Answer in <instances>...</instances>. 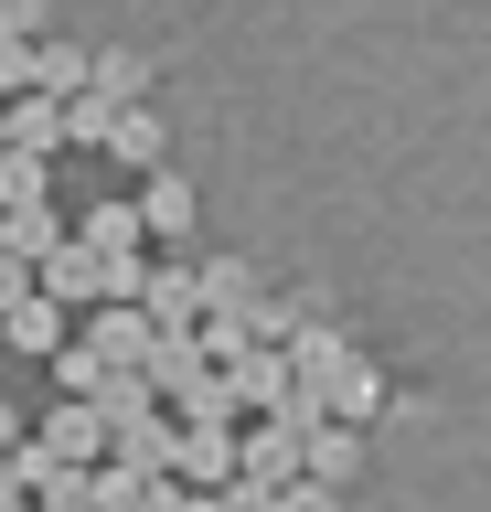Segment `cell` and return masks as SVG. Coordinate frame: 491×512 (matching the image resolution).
Returning <instances> with one entry per match:
<instances>
[{
  "label": "cell",
  "mask_w": 491,
  "mask_h": 512,
  "mask_svg": "<svg viewBox=\"0 0 491 512\" xmlns=\"http://www.w3.org/2000/svg\"><path fill=\"white\" fill-rule=\"evenodd\" d=\"M97 160H118V171H161V118H150V96L97 128Z\"/></svg>",
  "instance_id": "obj_10"
},
{
  "label": "cell",
  "mask_w": 491,
  "mask_h": 512,
  "mask_svg": "<svg viewBox=\"0 0 491 512\" xmlns=\"http://www.w3.org/2000/svg\"><path fill=\"white\" fill-rule=\"evenodd\" d=\"M214 374H225L235 416H267V406H289V352H278V342H246L235 363H214Z\"/></svg>",
  "instance_id": "obj_3"
},
{
  "label": "cell",
  "mask_w": 491,
  "mask_h": 512,
  "mask_svg": "<svg viewBox=\"0 0 491 512\" xmlns=\"http://www.w3.org/2000/svg\"><path fill=\"white\" fill-rule=\"evenodd\" d=\"M193 512H214V502H193Z\"/></svg>",
  "instance_id": "obj_24"
},
{
  "label": "cell",
  "mask_w": 491,
  "mask_h": 512,
  "mask_svg": "<svg viewBox=\"0 0 491 512\" xmlns=\"http://www.w3.org/2000/svg\"><path fill=\"white\" fill-rule=\"evenodd\" d=\"M33 96H86V43H65V32H33Z\"/></svg>",
  "instance_id": "obj_13"
},
{
  "label": "cell",
  "mask_w": 491,
  "mask_h": 512,
  "mask_svg": "<svg viewBox=\"0 0 491 512\" xmlns=\"http://www.w3.org/2000/svg\"><path fill=\"white\" fill-rule=\"evenodd\" d=\"M129 310L150 320V331H193V320H203V278H193V256H150V267H139V288H129Z\"/></svg>",
  "instance_id": "obj_1"
},
{
  "label": "cell",
  "mask_w": 491,
  "mask_h": 512,
  "mask_svg": "<svg viewBox=\"0 0 491 512\" xmlns=\"http://www.w3.org/2000/svg\"><path fill=\"white\" fill-rule=\"evenodd\" d=\"M353 470H363V427H310L299 438V480H331V491H353Z\"/></svg>",
  "instance_id": "obj_11"
},
{
  "label": "cell",
  "mask_w": 491,
  "mask_h": 512,
  "mask_svg": "<svg viewBox=\"0 0 491 512\" xmlns=\"http://www.w3.org/2000/svg\"><path fill=\"white\" fill-rule=\"evenodd\" d=\"M193 278H203V320H246V310H257V299H267V288H257V267H246V256H203Z\"/></svg>",
  "instance_id": "obj_12"
},
{
  "label": "cell",
  "mask_w": 491,
  "mask_h": 512,
  "mask_svg": "<svg viewBox=\"0 0 491 512\" xmlns=\"http://www.w3.org/2000/svg\"><path fill=\"white\" fill-rule=\"evenodd\" d=\"M171 416H139V427H107V470H129V480H161L171 470Z\"/></svg>",
  "instance_id": "obj_9"
},
{
  "label": "cell",
  "mask_w": 491,
  "mask_h": 512,
  "mask_svg": "<svg viewBox=\"0 0 491 512\" xmlns=\"http://www.w3.org/2000/svg\"><path fill=\"white\" fill-rule=\"evenodd\" d=\"M139 86H150V64H139L129 43H107V54H86V96H65V107H97V118H118V107H139Z\"/></svg>",
  "instance_id": "obj_5"
},
{
  "label": "cell",
  "mask_w": 491,
  "mask_h": 512,
  "mask_svg": "<svg viewBox=\"0 0 491 512\" xmlns=\"http://www.w3.org/2000/svg\"><path fill=\"white\" fill-rule=\"evenodd\" d=\"M33 86V43H0V96H22Z\"/></svg>",
  "instance_id": "obj_20"
},
{
  "label": "cell",
  "mask_w": 491,
  "mask_h": 512,
  "mask_svg": "<svg viewBox=\"0 0 491 512\" xmlns=\"http://www.w3.org/2000/svg\"><path fill=\"white\" fill-rule=\"evenodd\" d=\"M43 459H65V470H97V459H107V427H97V406H75V395H65V406H54V416H43Z\"/></svg>",
  "instance_id": "obj_8"
},
{
  "label": "cell",
  "mask_w": 491,
  "mask_h": 512,
  "mask_svg": "<svg viewBox=\"0 0 491 512\" xmlns=\"http://www.w3.org/2000/svg\"><path fill=\"white\" fill-rule=\"evenodd\" d=\"M0 246L22 256V267H43V256L65 246V214H54V203H11V214H0Z\"/></svg>",
  "instance_id": "obj_15"
},
{
  "label": "cell",
  "mask_w": 491,
  "mask_h": 512,
  "mask_svg": "<svg viewBox=\"0 0 491 512\" xmlns=\"http://www.w3.org/2000/svg\"><path fill=\"white\" fill-rule=\"evenodd\" d=\"M171 480L182 491H225L235 480V427H182L171 438Z\"/></svg>",
  "instance_id": "obj_6"
},
{
  "label": "cell",
  "mask_w": 491,
  "mask_h": 512,
  "mask_svg": "<svg viewBox=\"0 0 491 512\" xmlns=\"http://www.w3.org/2000/svg\"><path fill=\"white\" fill-rule=\"evenodd\" d=\"M235 480H257V491H289L299 480V427H235Z\"/></svg>",
  "instance_id": "obj_4"
},
{
  "label": "cell",
  "mask_w": 491,
  "mask_h": 512,
  "mask_svg": "<svg viewBox=\"0 0 491 512\" xmlns=\"http://www.w3.org/2000/svg\"><path fill=\"white\" fill-rule=\"evenodd\" d=\"M43 182H54V160H33V150H0V214H11V203H43Z\"/></svg>",
  "instance_id": "obj_17"
},
{
  "label": "cell",
  "mask_w": 491,
  "mask_h": 512,
  "mask_svg": "<svg viewBox=\"0 0 491 512\" xmlns=\"http://www.w3.org/2000/svg\"><path fill=\"white\" fill-rule=\"evenodd\" d=\"M129 214H139V235H150V246H182V235H193V182H182V171H150Z\"/></svg>",
  "instance_id": "obj_7"
},
{
  "label": "cell",
  "mask_w": 491,
  "mask_h": 512,
  "mask_svg": "<svg viewBox=\"0 0 491 512\" xmlns=\"http://www.w3.org/2000/svg\"><path fill=\"white\" fill-rule=\"evenodd\" d=\"M150 342H161V331H150L129 299H97V320L75 331V352H97L107 374H139V363H150Z\"/></svg>",
  "instance_id": "obj_2"
},
{
  "label": "cell",
  "mask_w": 491,
  "mask_h": 512,
  "mask_svg": "<svg viewBox=\"0 0 491 512\" xmlns=\"http://www.w3.org/2000/svg\"><path fill=\"white\" fill-rule=\"evenodd\" d=\"M11 512H33V502H11Z\"/></svg>",
  "instance_id": "obj_23"
},
{
  "label": "cell",
  "mask_w": 491,
  "mask_h": 512,
  "mask_svg": "<svg viewBox=\"0 0 491 512\" xmlns=\"http://www.w3.org/2000/svg\"><path fill=\"white\" fill-rule=\"evenodd\" d=\"M11 299H33V267H22V256L0 246V310H11Z\"/></svg>",
  "instance_id": "obj_21"
},
{
  "label": "cell",
  "mask_w": 491,
  "mask_h": 512,
  "mask_svg": "<svg viewBox=\"0 0 491 512\" xmlns=\"http://www.w3.org/2000/svg\"><path fill=\"white\" fill-rule=\"evenodd\" d=\"M75 406H97V427H139V416H161V395H150V374H97Z\"/></svg>",
  "instance_id": "obj_14"
},
{
  "label": "cell",
  "mask_w": 491,
  "mask_h": 512,
  "mask_svg": "<svg viewBox=\"0 0 491 512\" xmlns=\"http://www.w3.org/2000/svg\"><path fill=\"white\" fill-rule=\"evenodd\" d=\"M0 331H11V352H43V363L65 352V310H54V299H11V310H0Z\"/></svg>",
  "instance_id": "obj_16"
},
{
  "label": "cell",
  "mask_w": 491,
  "mask_h": 512,
  "mask_svg": "<svg viewBox=\"0 0 491 512\" xmlns=\"http://www.w3.org/2000/svg\"><path fill=\"white\" fill-rule=\"evenodd\" d=\"M267 512H353V491H331V480H289V491H267Z\"/></svg>",
  "instance_id": "obj_18"
},
{
  "label": "cell",
  "mask_w": 491,
  "mask_h": 512,
  "mask_svg": "<svg viewBox=\"0 0 491 512\" xmlns=\"http://www.w3.org/2000/svg\"><path fill=\"white\" fill-rule=\"evenodd\" d=\"M43 32V0H0V43H33Z\"/></svg>",
  "instance_id": "obj_19"
},
{
  "label": "cell",
  "mask_w": 491,
  "mask_h": 512,
  "mask_svg": "<svg viewBox=\"0 0 491 512\" xmlns=\"http://www.w3.org/2000/svg\"><path fill=\"white\" fill-rule=\"evenodd\" d=\"M11 502H22V470H11V459H0V512H11Z\"/></svg>",
  "instance_id": "obj_22"
}]
</instances>
